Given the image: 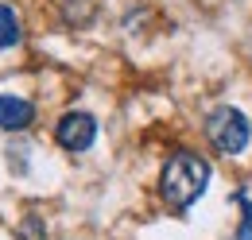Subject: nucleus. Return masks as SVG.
I'll list each match as a JSON object with an SVG mask.
<instances>
[{
  "label": "nucleus",
  "instance_id": "39448f33",
  "mask_svg": "<svg viewBox=\"0 0 252 240\" xmlns=\"http://www.w3.org/2000/svg\"><path fill=\"white\" fill-rule=\"evenodd\" d=\"M20 35H24V28H20V12H16L12 4H0V47H16Z\"/></svg>",
  "mask_w": 252,
  "mask_h": 240
},
{
  "label": "nucleus",
  "instance_id": "423d86ee",
  "mask_svg": "<svg viewBox=\"0 0 252 240\" xmlns=\"http://www.w3.org/2000/svg\"><path fill=\"white\" fill-rule=\"evenodd\" d=\"M20 240H47V225H43V217L28 213V217L20 221Z\"/></svg>",
  "mask_w": 252,
  "mask_h": 240
},
{
  "label": "nucleus",
  "instance_id": "f257e3e1",
  "mask_svg": "<svg viewBox=\"0 0 252 240\" xmlns=\"http://www.w3.org/2000/svg\"><path fill=\"white\" fill-rule=\"evenodd\" d=\"M206 186H210V163L202 155H194V151L171 155L167 167H163V175H159V194H163V202L175 213L190 210L206 194Z\"/></svg>",
  "mask_w": 252,
  "mask_h": 240
},
{
  "label": "nucleus",
  "instance_id": "7ed1b4c3",
  "mask_svg": "<svg viewBox=\"0 0 252 240\" xmlns=\"http://www.w3.org/2000/svg\"><path fill=\"white\" fill-rule=\"evenodd\" d=\"M97 136V120L90 113H66L59 124H55V140L63 144L66 151H86Z\"/></svg>",
  "mask_w": 252,
  "mask_h": 240
},
{
  "label": "nucleus",
  "instance_id": "0eeeda50",
  "mask_svg": "<svg viewBox=\"0 0 252 240\" xmlns=\"http://www.w3.org/2000/svg\"><path fill=\"white\" fill-rule=\"evenodd\" d=\"M237 202H241V210H245L241 229H237V240H252V202H249V194H237Z\"/></svg>",
  "mask_w": 252,
  "mask_h": 240
},
{
  "label": "nucleus",
  "instance_id": "f03ea898",
  "mask_svg": "<svg viewBox=\"0 0 252 240\" xmlns=\"http://www.w3.org/2000/svg\"><path fill=\"white\" fill-rule=\"evenodd\" d=\"M206 136H210V144H214L221 155H237V151L249 148L252 128H249V120H245L241 109L221 105V109H214L210 120H206Z\"/></svg>",
  "mask_w": 252,
  "mask_h": 240
},
{
  "label": "nucleus",
  "instance_id": "6e6552de",
  "mask_svg": "<svg viewBox=\"0 0 252 240\" xmlns=\"http://www.w3.org/2000/svg\"><path fill=\"white\" fill-rule=\"evenodd\" d=\"M90 12H94L90 0H66V20H70V24H86Z\"/></svg>",
  "mask_w": 252,
  "mask_h": 240
},
{
  "label": "nucleus",
  "instance_id": "20e7f679",
  "mask_svg": "<svg viewBox=\"0 0 252 240\" xmlns=\"http://www.w3.org/2000/svg\"><path fill=\"white\" fill-rule=\"evenodd\" d=\"M35 120V105L24 97H12V93H0V128L8 132H20Z\"/></svg>",
  "mask_w": 252,
  "mask_h": 240
}]
</instances>
